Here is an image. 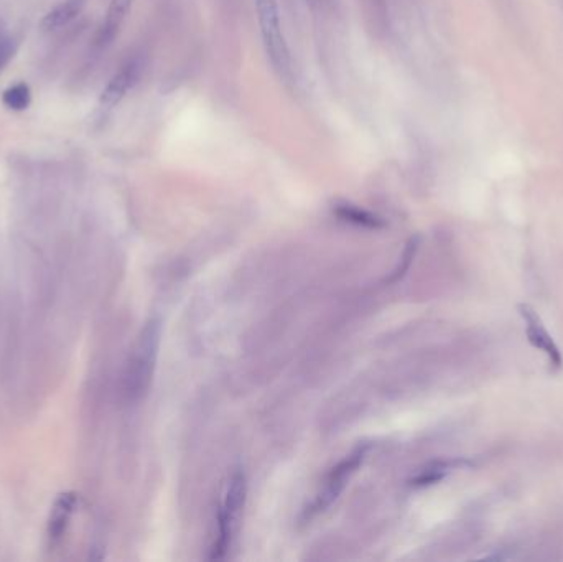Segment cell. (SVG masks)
Here are the masks:
<instances>
[{"mask_svg":"<svg viewBox=\"0 0 563 562\" xmlns=\"http://www.w3.org/2000/svg\"><path fill=\"white\" fill-rule=\"evenodd\" d=\"M160 335L162 327L159 320H149L135 342L122 380V389L129 401H139L149 393L159 356Z\"/></svg>","mask_w":563,"mask_h":562,"instance_id":"obj_1","label":"cell"},{"mask_svg":"<svg viewBox=\"0 0 563 562\" xmlns=\"http://www.w3.org/2000/svg\"><path fill=\"white\" fill-rule=\"evenodd\" d=\"M246 502V477L241 470L229 478L228 490L218 513V534L211 548V559H224L228 554L234 534L238 531L239 518Z\"/></svg>","mask_w":563,"mask_h":562,"instance_id":"obj_2","label":"cell"},{"mask_svg":"<svg viewBox=\"0 0 563 562\" xmlns=\"http://www.w3.org/2000/svg\"><path fill=\"white\" fill-rule=\"evenodd\" d=\"M257 20L261 29L262 43L266 48L267 57L280 75H289L292 60H290L289 45L285 40L284 30L280 24L277 0H254Z\"/></svg>","mask_w":563,"mask_h":562,"instance_id":"obj_3","label":"cell"},{"mask_svg":"<svg viewBox=\"0 0 563 562\" xmlns=\"http://www.w3.org/2000/svg\"><path fill=\"white\" fill-rule=\"evenodd\" d=\"M366 452H368V447H366V445H359L351 454L346 455L345 459L341 460L340 464L331 469L330 474L326 477L325 483H323L322 490H320L317 498H315V502H313L307 510L308 518H313V516H317L318 513H323L326 508H330L331 503L338 500V497H340L343 490H345L349 478L353 477L359 465L363 464Z\"/></svg>","mask_w":563,"mask_h":562,"instance_id":"obj_4","label":"cell"},{"mask_svg":"<svg viewBox=\"0 0 563 562\" xmlns=\"http://www.w3.org/2000/svg\"><path fill=\"white\" fill-rule=\"evenodd\" d=\"M519 314H521L524 325H526L527 340L532 347L537 348L549 358L552 370H562V353H560L557 343L550 335L549 330L545 328L544 322H542L534 307L529 304H521L519 305Z\"/></svg>","mask_w":563,"mask_h":562,"instance_id":"obj_5","label":"cell"},{"mask_svg":"<svg viewBox=\"0 0 563 562\" xmlns=\"http://www.w3.org/2000/svg\"><path fill=\"white\" fill-rule=\"evenodd\" d=\"M140 65L137 60H129L119 68L116 75L112 76L106 88L101 93L99 103L104 108H114L126 98V94L134 88L135 81L139 78Z\"/></svg>","mask_w":563,"mask_h":562,"instance_id":"obj_6","label":"cell"},{"mask_svg":"<svg viewBox=\"0 0 563 562\" xmlns=\"http://www.w3.org/2000/svg\"><path fill=\"white\" fill-rule=\"evenodd\" d=\"M131 5L132 0H111L103 25H101L98 33V43L101 47H106L116 38L127 14H129V10H131Z\"/></svg>","mask_w":563,"mask_h":562,"instance_id":"obj_7","label":"cell"},{"mask_svg":"<svg viewBox=\"0 0 563 562\" xmlns=\"http://www.w3.org/2000/svg\"><path fill=\"white\" fill-rule=\"evenodd\" d=\"M333 213L341 221H345L349 225L359 226V228H366V230H381L386 226V221L382 220L381 216L374 215L371 211L356 207L351 203H338L333 208Z\"/></svg>","mask_w":563,"mask_h":562,"instance_id":"obj_8","label":"cell"},{"mask_svg":"<svg viewBox=\"0 0 563 562\" xmlns=\"http://www.w3.org/2000/svg\"><path fill=\"white\" fill-rule=\"evenodd\" d=\"M81 9H83V0H66L45 15V19L42 20L43 30L52 32L65 27L80 15Z\"/></svg>","mask_w":563,"mask_h":562,"instance_id":"obj_9","label":"cell"},{"mask_svg":"<svg viewBox=\"0 0 563 562\" xmlns=\"http://www.w3.org/2000/svg\"><path fill=\"white\" fill-rule=\"evenodd\" d=\"M76 498L71 493L61 495L58 502L55 503L53 508V515L50 518V525H48V536L53 541L60 539L65 533L68 521H70L71 513L75 510Z\"/></svg>","mask_w":563,"mask_h":562,"instance_id":"obj_10","label":"cell"},{"mask_svg":"<svg viewBox=\"0 0 563 562\" xmlns=\"http://www.w3.org/2000/svg\"><path fill=\"white\" fill-rule=\"evenodd\" d=\"M2 101H4L5 106L12 109V111H24V109L30 106V101H32L30 88H28L25 83H19V85L5 89Z\"/></svg>","mask_w":563,"mask_h":562,"instance_id":"obj_11","label":"cell"},{"mask_svg":"<svg viewBox=\"0 0 563 562\" xmlns=\"http://www.w3.org/2000/svg\"><path fill=\"white\" fill-rule=\"evenodd\" d=\"M417 244L419 241L417 239H410V243L407 244L404 254H402L401 263L397 267L396 271L392 272V276L389 277V282H396L404 276L405 272L409 271L410 263L414 259L415 251H417Z\"/></svg>","mask_w":563,"mask_h":562,"instance_id":"obj_12","label":"cell"},{"mask_svg":"<svg viewBox=\"0 0 563 562\" xmlns=\"http://www.w3.org/2000/svg\"><path fill=\"white\" fill-rule=\"evenodd\" d=\"M12 57H14V42L9 37L0 35V71L4 70Z\"/></svg>","mask_w":563,"mask_h":562,"instance_id":"obj_13","label":"cell"}]
</instances>
